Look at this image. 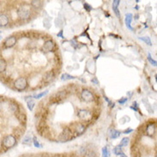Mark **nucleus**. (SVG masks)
Wrapping results in <instances>:
<instances>
[{
    "mask_svg": "<svg viewBox=\"0 0 157 157\" xmlns=\"http://www.w3.org/2000/svg\"><path fill=\"white\" fill-rule=\"evenodd\" d=\"M133 131V130L132 129H127V130H125L124 131V134H129V133H131V132H132Z\"/></svg>",
    "mask_w": 157,
    "mask_h": 157,
    "instance_id": "nucleus-33",
    "label": "nucleus"
},
{
    "mask_svg": "<svg viewBox=\"0 0 157 157\" xmlns=\"http://www.w3.org/2000/svg\"><path fill=\"white\" fill-rule=\"evenodd\" d=\"M107 135L110 138L112 139H116V138H119V136L121 135V132L117 131L116 129L114 128H110L107 131Z\"/></svg>",
    "mask_w": 157,
    "mask_h": 157,
    "instance_id": "nucleus-10",
    "label": "nucleus"
},
{
    "mask_svg": "<svg viewBox=\"0 0 157 157\" xmlns=\"http://www.w3.org/2000/svg\"><path fill=\"white\" fill-rule=\"evenodd\" d=\"M14 87L16 90L23 91L28 87V80L25 77H19L14 82Z\"/></svg>",
    "mask_w": 157,
    "mask_h": 157,
    "instance_id": "nucleus-3",
    "label": "nucleus"
},
{
    "mask_svg": "<svg viewBox=\"0 0 157 157\" xmlns=\"http://www.w3.org/2000/svg\"><path fill=\"white\" fill-rule=\"evenodd\" d=\"M145 132H146V135L148 137H153L155 133V124L154 123H149L148 124H147Z\"/></svg>",
    "mask_w": 157,
    "mask_h": 157,
    "instance_id": "nucleus-9",
    "label": "nucleus"
},
{
    "mask_svg": "<svg viewBox=\"0 0 157 157\" xmlns=\"http://www.w3.org/2000/svg\"><path fill=\"white\" fill-rule=\"evenodd\" d=\"M119 3H120L119 0H113V12H114V14L116 15V16L118 18L120 17V12H119Z\"/></svg>",
    "mask_w": 157,
    "mask_h": 157,
    "instance_id": "nucleus-12",
    "label": "nucleus"
},
{
    "mask_svg": "<svg viewBox=\"0 0 157 157\" xmlns=\"http://www.w3.org/2000/svg\"><path fill=\"white\" fill-rule=\"evenodd\" d=\"M16 44V38L15 36L8 37V38L5 39V40L4 41V46L6 48L13 47Z\"/></svg>",
    "mask_w": 157,
    "mask_h": 157,
    "instance_id": "nucleus-8",
    "label": "nucleus"
},
{
    "mask_svg": "<svg viewBox=\"0 0 157 157\" xmlns=\"http://www.w3.org/2000/svg\"><path fill=\"white\" fill-rule=\"evenodd\" d=\"M72 137H73V132L72 130L69 127H65L61 131V133L58 137V140L60 142H67V141H70Z\"/></svg>",
    "mask_w": 157,
    "mask_h": 157,
    "instance_id": "nucleus-2",
    "label": "nucleus"
},
{
    "mask_svg": "<svg viewBox=\"0 0 157 157\" xmlns=\"http://www.w3.org/2000/svg\"><path fill=\"white\" fill-rule=\"evenodd\" d=\"M17 15H18L20 19H29V16H30V10H29V7L26 6V5L22 6V7H20L19 9L17 10Z\"/></svg>",
    "mask_w": 157,
    "mask_h": 157,
    "instance_id": "nucleus-4",
    "label": "nucleus"
},
{
    "mask_svg": "<svg viewBox=\"0 0 157 157\" xmlns=\"http://www.w3.org/2000/svg\"><path fill=\"white\" fill-rule=\"evenodd\" d=\"M129 141H130V138H124L122 140H121V142H120V144H119V145H121L122 147H123V146L125 147V146H127V145H128Z\"/></svg>",
    "mask_w": 157,
    "mask_h": 157,
    "instance_id": "nucleus-24",
    "label": "nucleus"
},
{
    "mask_svg": "<svg viewBox=\"0 0 157 157\" xmlns=\"http://www.w3.org/2000/svg\"><path fill=\"white\" fill-rule=\"evenodd\" d=\"M85 157H95V154L94 152H91V151H88L86 153Z\"/></svg>",
    "mask_w": 157,
    "mask_h": 157,
    "instance_id": "nucleus-29",
    "label": "nucleus"
},
{
    "mask_svg": "<svg viewBox=\"0 0 157 157\" xmlns=\"http://www.w3.org/2000/svg\"><path fill=\"white\" fill-rule=\"evenodd\" d=\"M139 40H143V42L146 43L147 45L148 46H151L152 45V42H151V40L149 37H148V36H143V37H139Z\"/></svg>",
    "mask_w": 157,
    "mask_h": 157,
    "instance_id": "nucleus-20",
    "label": "nucleus"
},
{
    "mask_svg": "<svg viewBox=\"0 0 157 157\" xmlns=\"http://www.w3.org/2000/svg\"><path fill=\"white\" fill-rule=\"evenodd\" d=\"M31 5L33 6L34 8H40L41 7V5H42V1H40V0H33V1H31Z\"/></svg>",
    "mask_w": 157,
    "mask_h": 157,
    "instance_id": "nucleus-19",
    "label": "nucleus"
},
{
    "mask_svg": "<svg viewBox=\"0 0 157 157\" xmlns=\"http://www.w3.org/2000/svg\"><path fill=\"white\" fill-rule=\"evenodd\" d=\"M8 23H9V17L6 15L1 14V16H0V26L5 27Z\"/></svg>",
    "mask_w": 157,
    "mask_h": 157,
    "instance_id": "nucleus-14",
    "label": "nucleus"
},
{
    "mask_svg": "<svg viewBox=\"0 0 157 157\" xmlns=\"http://www.w3.org/2000/svg\"><path fill=\"white\" fill-rule=\"evenodd\" d=\"M81 98L82 100H83V101H85V102H91L95 99L94 95L89 89H83V90L82 91Z\"/></svg>",
    "mask_w": 157,
    "mask_h": 157,
    "instance_id": "nucleus-6",
    "label": "nucleus"
},
{
    "mask_svg": "<svg viewBox=\"0 0 157 157\" xmlns=\"http://www.w3.org/2000/svg\"><path fill=\"white\" fill-rule=\"evenodd\" d=\"M54 47H55V44H54V42H53L52 40H47L46 42L44 43V46H43L42 47V51L44 52H46V53H47V52H52Z\"/></svg>",
    "mask_w": 157,
    "mask_h": 157,
    "instance_id": "nucleus-7",
    "label": "nucleus"
},
{
    "mask_svg": "<svg viewBox=\"0 0 157 157\" xmlns=\"http://www.w3.org/2000/svg\"><path fill=\"white\" fill-rule=\"evenodd\" d=\"M6 67H7V64L5 62V60L3 58H1V59H0V72H5V70H6Z\"/></svg>",
    "mask_w": 157,
    "mask_h": 157,
    "instance_id": "nucleus-17",
    "label": "nucleus"
},
{
    "mask_svg": "<svg viewBox=\"0 0 157 157\" xmlns=\"http://www.w3.org/2000/svg\"><path fill=\"white\" fill-rule=\"evenodd\" d=\"M113 152L114 154L115 155H121L123 154V151H122V146L121 145H118L113 149Z\"/></svg>",
    "mask_w": 157,
    "mask_h": 157,
    "instance_id": "nucleus-16",
    "label": "nucleus"
},
{
    "mask_svg": "<svg viewBox=\"0 0 157 157\" xmlns=\"http://www.w3.org/2000/svg\"><path fill=\"white\" fill-rule=\"evenodd\" d=\"M27 105H28L29 109L30 110V111H33V107H34V105H35L34 100H33V99H29V100L27 101Z\"/></svg>",
    "mask_w": 157,
    "mask_h": 157,
    "instance_id": "nucleus-21",
    "label": "nucleus"
},
{
    "mask_svg": "<svg viewBox=\"0 0 157 157\" xmlns=\"http://www.w3.org/2000/svg\"><path fill=\"white\" fill-rule=\"evenodd\" d=\"M119 157H127V156H126V155H124V153H123V154H122V155H119Z\"/></svg>",
    "mask_w": 157,
    "mask_h": 157,
    "instance_id": "nucleus-35",
    "label": "nucleus"
},
{
    "mask_svg": "<svg viewBox=\"0 0 157 157\" xmlns=\"http://www.w3.org/2000/svg\"><path fill=\"white\" fill-rule=\"evenodd\" d=\"M137 102H134V105H132L131 106V109H133L134 111H138V106H137Z\"/></svg>",
    "mask_w": 157,
    "mask_h": 157,
    "instance_id": "nucleus-32",
    "label": "nucleus"
},
{
    "mask_svg": "<svg viewBox=\"0 0 157 157\" xmlns=\"http://www.w3.org/2000/svg\"><path fill=\"white\" fill-rule=\"evenodd\" d=\"M47 93H48V90H46V91H44V92H42V93H40V94H38V95H33V97L34 98V99H40L41 97H43V96H45L46 95H47Z\"/></svg>",
    "mask_w": 157,
    "mask_h": 157,
    "instance_id": "nucleus-26",
    "label": "nucleus"
},
{
    "mask_svg": "<svg viewBox=\"0 0 157 157\" xmlns=\"http://www.w3.org/2000/svg\"><path fill=\"white\" fill-rule=\"evenodd\" d=\"M101 156L102 157H109V151L107 147H103L101 149Z\"/></svg>",
    "mask_w": 157,
    "mask_h": 157,
    "instance_id": "nucleus-22",
    "label": "nucleus"
},
{
    "mask_svg": "<svg viewBox=\"0 0 157 157\" xmlns=\"http://www.w3.org/2000/svg\"><path fill=\"white\" fill-rule=\"evenodd\" d=\"M58 37H60V38L64 39L65 37L63 36V30H60L59 31V33H58Z\"/></svg>",
    "mask_w": 157,
    "mask_h": 157,
    "instance_id": "nucleus-34",
    "label": "nucleus"
},
{
    "mask_svg": "<svg viewBox=\"0 0 157 157\" xmlns=\"http://www.w3.org/2000/svg\"><path fill=\"white\" fill-rule=\"evenodd\" d=\"M77 115H78L79 119H82V121H89L92 119V113L87 109L78 110Z\"/></svg>",
    "mask_w": 157,
    "mask_h": 157,
    "instance_id": "nucleus-5",
    "label": "nucleus"
},
{
    "mask_svg": "<svg viewBox=\"0 0 157 157\" xmlns=\"http://www.w3.org/2000/svg\"><path fill=\"white\" fill-rule=\"evenodd\" d=\"M2 144L6 148H13L16 144V138H15L13 135H7L6 137L3 138Z\"/></svg>",
    "mask_w": 157,
    "mask_h": 157,
    "instance_id": "nucleus-1",
    "label": "nucleus"
},
{
    "mask_svg": "<svg viewBox=\"0 0 157 157\" xmlns=\"http://www.w3.org/2000/svg\"><path fill=\"white\" fill-rule=\"evenodd\" d=\"M10 109H11L12 112L16 113V112L18 111V106H17V104H16V103H12V104L10 105Z\"/></svg>",
    "mask_w": 157,
    "mask_h": 157,
    "instance_id": "nucleus-28",
    "label": "nucleus"
},
{
    "mask_svg": "<svg viewBox=\"0 0 157 157\" xmlns=\"http://www.w3.org/2000/svg\"><path fill=\"white\" fill-rule=\"evenodd\" d=\"M33 145H34V147H36V148H41V147H42V144H41V143L39 142V140L36 138H33Z\"/></svg>",
    "mask_w": 157,
    "mask_h": 157,
    "instance_id": "nucleus-27",
    "label": "nucleus"
},
{
    "mask_svg": "<svg viewBox=\"0 0 157 157\" xmlns=\"http://www.w3.org/2000/svg\"><path fill=\"white\" fill-rule=\"evenodd\" d=\"M83 6H84L85 10H88V11H90V10H92V7H91L90 5H89V4H87V3H84V5H83Z\"/></svg>",
    "mask_w": 157,
    "mask_h": 157,
    "instance_id": "nucleus-31",
    "label": "nucleus"
},
{
    "mask_svg": "<svg viewBox=\"0 0 157 157\" xmlns=\"http://www.w3.org/2000/svg\"><path fill=\"white\" fill-rule=\"evenodd\" d=\"M54 77H55L54 72L51 71V72H48L45 74V76L43 77V81H44V82H46V83H48V82H51L54 79Z\"/></svg>",
    "mask_w": 157,
    "mask_h": 157,
    "instance_id": "nucleus-11",
    "label": "nucleus"
},
{
    "mask_svg": "<svg viewBox=\"0 0 157 157\" xmlns=\"http://www.w3.org/2000/svg\"><path fill=\"white\" fill-rule=\"evenodd\" d=\"M75 131H76V133L79 134V135H81V134H82L83 132H84V131H85V126L82 124H76V128H75Z\"/></svg>",
    "mask_w": 157,
    "mask_h": 157,
    "instance_id": "nucleus-15",
    "label": "nucleus"
},
{
    "mask_svg": "<svg viewBox=\"0 0 157 157\" xmlns=\"http://www.w3.org/2000/svg\"><path fill=\"white\" fill-rule=\"evenodd\" d=\"M73 78H75L74 76H71V75H69V74H67V73H65V74H63L62 76H61V80H69V79H73Z\"/></svg>",
    "mask_w": 157,
    "mask_h": 157,
    "instance_id": "nucleus-25",
    "label": "nucleus"
},
{
    "mask_svg": "<svg viewBox=\"0 0 157 157\" xmlns=\"http://www.w3.org/2000/svg\"><path fill=\"white\" fill-rule=\"evenodd\" d=\"M132 18H133V16L132 14H131V13H128V14L125 15V25H126V27L128 28L130 30H131V31H133V29H132V27L131 26V22H132Z\"/></svg>",
    "mask_w": 157,
    "mask_h": 157,
    "instance_id": "nucleus-13",
    "label": "nucleus"
},
{
    "mask_svg": "<svg viewBox=\"0 0 157 157\" xmlns=\"http://www.w3.org/2000/svg\"><path fill=\"white\" fill-rule=\"evenodd\" d=\"M32 142H33V140H32V138L30 136H25L23 138V143L26 144V145H30Z\"/></svg>",
    "mask_w": 157,
    "mask_h": 157,
    "instance_id": "nucleus-18",
    "label": "nucleus"
},
{
    "mask_svg": "<svg viewBox=\"0 0 157 157\" xmlns=\"http://www.w3.org/2000/svg\"><path fill=\"white\" fill-rule=\"evenodd\" d=\"M148 62L152 65L153 66L157 67V61L156 60H155V59H153L152 57H151V55H150L149 53L148 54Z\"/></svg>",
    "mask_w": 157,
    "mask_h": 157,
    "instance_id": "nucleus-23",
    "label": "nucleus"
},
{
    "mask_svg": "<svg viewBox=\"0 0 157 157\" xmlns=\"http://www.w3.org/2000/svg\"><path fill=\"white\" fill-rule=\"evenodd\" d=\"M127 100H128V98L127 97H124V98H122V99H120L119 100V104H124Z\"/></svg>",
    "mask_w": 157,
    "mask_h": 157,
    "instance_id": "nucleus-30",
    "label": "nucleus"
}]
</instances>
